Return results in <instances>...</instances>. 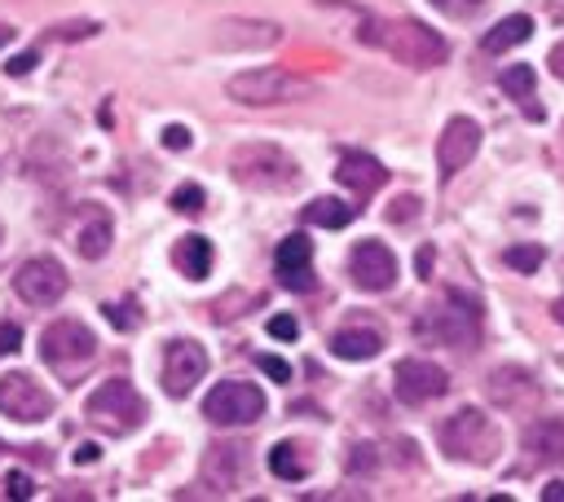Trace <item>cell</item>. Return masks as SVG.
Listing matches in <instances>:
<instances>
[{
  "label": "cell",
  "instance_id": "25",
  "mask_svg": "<svg viewBox=\"0 0 564 502\" xmlns=\"http://www.w3.org/2000/svg\"><path fill=\"white\" fill-rule=\"evenodd\" d=\"M269 471H273L278 480H304V476H308V458H304V449H300L295 440H278V445L269 449Z\"/></svg>",
  "mask_w": 564,
  "mask_h": 502
},
{
  "label": "cell",
  "instance_id": "26",
  "mask_svg": "<svg viewBox=\"0 0 564 502\" xmlns=\"http://www.w3.org/2000/svg\"><path fill=\"white\" fill-rule=\"evenodd\" d=\"M498 84H502L507 97L529 101V97H533V66H507V70L498 75Z\"/></svg>",
  "mask_w": 564,
  "mask_h": 502
},
{
  "label": "cell",
  "instance_id": "7",
  "mask_svg": "<svg viewBox=\"0 0 564 502\" xmlns=\"http://www.w3.org/2000/svg\"><path fill=\"white\" fill-rule=\"evenodd\" d=\"M40 357H44L53 370L70 374V370H79V365H88V361L97 357V339H93V330H88L84 321L62 317V321L44 326V335H40Z\"/></svg>",
  "mask_w": 564,
  "mask_h": 502
},
{
  "label": "cell",
  "instance_id": "14",
  "mask_svg": "<svg viewBox=\"0 0 564 502\" xmlns=\"http://www.w3.org/2000/svg\"><path fill=\"white\" fill-rule=\"evenodd\" d=\"M348 273H352V282H357L361 291H388V286L397 282V255H392L383 242L366 238V242L352 247Z\"/></svg>",
  "mask_w": 564,
  "mask_h": 502
},
{
  "label": "cell",
  "instance_id": "23",
  "mask_svg": "<svg viewBox=\"0 0 564 502\" xmlns=\"http://www.w3.org/2000/svg\"><path fill=\"white\" fill-rule=\"evenodd\" d=\"M533 35V18H524V13H511V18H502V22H494L489 31H485V53H507V48H516V44H524Z\"/></svg>",
  "mask_w": 564,
  "mask_h": 502
},
{
  "label": "cell",
  "instance_id": "15",
  "mask_svg": "<svg viewBox=\"0 0 564 502\" xmlns=\"http://www.w3.org/2000/svg\"><path fill=\"white\" fill-rule=\"evenodd\" d=\"M198 476H203V484L212 489V493H234L238 484H242V476H247V445H212L207 454H203V467H198Z\"/></svg>",
  "mask_w": 564,
  "mask_h": 502
},
{
  "label": "cell",
  "instance_id": "39",
  "mask_svg": "<svg viewBox=\"0 0 564 502\" xmlns=\"http://www.w3.org/2000/svg\"><path fill=\"white\" fill-rule=\"evenodd\" d=\"M348 467H352V471L375 467V445H357V449H352V458H348Z\"/></svg>",
  "mask_w": 564,
  "mask_h": 502
},
{
  "label": "cell",
  "instance_id": "17",
  "mask_svg": "<svg viewBox=\"0 0 564 502\" xmlns=\"http://www.w3.org/2000/svg\"><path fill=\"white\" fill-rule=\"evenodd\" d=\"M335 176H339V185H348L357 198L375 194V189L388 181L383 163H379V159H370V154H361V150H348V154H339V163H335Z\"/></svg>",
  "mask_w": 564,
  "mask_h": 502
},
{
  "label": "cell",
  "instance_id": "45",
  "mask_svg": "<svg viewBox=\"0 0 564 502\" xmlns=\"http://www.w3.org/2000/svg\"><path fill=\"white\" fill-rule=\"evenodd\" d=\"M551 313H555V321L564 326V299H555V304H551Z\"/></svg>",
  "mask_w": 564,
  "mask_h": 502
},
{
  "label": "cell",
  "instance_id": "1",
  "mask_svg": "<svg viewBox=\"0 0 564 502\" xmlns=\"http://www.w3.org/2000/svg\"><path fill=\"white\" fill-rule=\"evenodd\" d=\"M366 44H379L383 53H392L401 66H414V70H427V66H441L449 57V44L427 26V22H414V18H397V22H366V31H357Z\"/></svg>",
  "mask_w": 564,
  "mask_h": 502
},
{
  "label": "cell",
  "instance_id": "3",
  "mask_svg": "<svg viewBox=\"0 0 564 502\" xmlns=\"http://www.w3.org/2000/svg\"><path fill=\"white\" fill-rule=\"evenodd\" d=\"M229 172H234L238 185H247V189H269V194H282V189H291V185L300 181L295 159H291L286 150L269 145V141L238 145V150L229 154Z\"/></svg>",
  "mask_w": 564,
  "mask_h": 502
},
{
  "label": "cell",
  "instance_id": "36",
  "mask_svg": "<svg viewBox=\"0 0 564 502\" xmlns=\"http://www.w3.org/2000/svg\"><path fill=\"white\" fill-rule=\"evenodd\" d=\"M97 31V22H66V26H53V35H62V40H79V35H93Z\"/></svg>",
  "mask_w": 564,
  "mask_h": 502
},
{
  "label": "cell",
  "instance_id": "33",
  "mask_svg": "<svg viewBox=\"0 0 564 502\" xmlns=\"http://www.w3.org/2000/svg\"><path fill=\"white\" fill-rule=\"evenodd\" d=\"M18 348H22V326L0 321V357H4V352H18Z\"/></svg>",
  "mask_w": 564,
  "mask_h": 502
},
{
  "label": "cell",
  "instance_id": "11",
  "mask_svg": "<svg viewBox=\"0 0 564 502\" xmlns=\"http://www.w3.org/2000/svg\"><path fill=\"white\" fill-rule=\"evenodd\" d=\"M392 388H397V396H401L405 405H427V401L445 396L449 374H445L436 361L405 357V361H397V370H392Z\"/></svg>",
  "mask_w": 564,
  "mask_h": 502
},
{
  "label": "cell",
  "instance_id": "4",
  "mask_svg": "<svg viewBox=\"0 0 564 502\" xmlns=\"http://www.w3.org/2000/svg\"><path fill=\"white\" fill-rule=\"evenodd\" d=\"M225 92L242 106H286V101H308L317 88L282 66H256V70H242L225 84Z\"/></svg>",
  "mask_w": 564,
  "mask_h": 502
},
{
  "label": "cell",
  "instance_id": "28",
  "mask_svg": "<svg viewBox=\"0 0 564 502\" xmlns=\"http://www.w3.org/2000/svg\"><path fill=\"white\" fill-rule=\"evenodd\" d=\"M203 203H207V194H203L198 185H176V189H172V207H176L181 216H198Z\"/></svg>",
  "mask_w": 564,
  "mask_h": 502
},
{
  "label": "cell",
  "instance_id": "35",
  "mask_svg": "<svg viewBox=\"0 0 564 502\" xmlns=\"http://www.w3.org/2000/svg\"><path fill=\"white\" fill-rule=\"evenodd\" d=\"M256 365H260L269 379H278V383H286V379H291V365H286V361H278V357H256Z\"/></svg>",
  "mask_w": 564,
  "mask_h": 502
},
{
  "label": "cell",
  "instance_id": "24",
  "mask_svg": "<svg viewBox=\"0 0 564 502\" xmlns=\"http://www.w3.org/2000/svg\"><path fill=\"white\" fill-rule=\"evenodd\" d=\"M304 220H308V225H322V229H344V225L357 220V207L344 203V198H313V203L304 207Z\"/></svg>",
  "mask_w": 564,
  "mask_h": 502
},
{
  "label": "cell",
  "instance_id": "41",
  "mask_svg": "<svg viewBox=\"0 0 564 502\" xmlns=\"http://www.w3.org/2000/svg\"><path fill=\"white\" fill-rule=\"evenodd\" d=\"M546 66H551V75H555V79H564V40H560V44L551 48V57H546Z\"/></svg>",
  "mask_w": 564,
  "mask_h": 502
},
{
  "label": "cell",
  "instance_id": "38",
  "mask_svg": "<svg viewBox=\"0 0 564 502\" xmlns=\"http://www.w3.org/2000/svg\"><path fill=\"white\" fill-rule=\"evenodd\" d=\"M31 66H35V53H31V48H26V53H18V57H9V62H4V70H9V75H13V79H18V75H26V70H31Z\"/></svg>",
  "mask_w": 564,
  "mask_h": 502
},
{
  "label": "cell",
  "instance_id": "43",
  "mask_svg": "<svg viewBox=\"0 0 564 502\" xmlns=\"http://www.w3.org/2000/svg\"><path fill=\"white\" fill-rule=\"evenodd\" d=\"M419 273H423V277L432 273V247H423V251H419Z\"/></svg>",
  "mask_w": 564,
  "mask_h": 502
},
{
  "label": "cell",
  "instance_id": "19",
  "mask_svg": "<svg viewBox=\"0 0 564 502\" xmlns=\"http://www.w3.org/2000/svg\"><path fill=\"white\" fill-rule=\"evenodd\" d=\"M278 26L273 22H242V18H234V22H220L216 26V44L220 48H269V44H278Z\"/></svg>",
  "mask_w": 564,
  "mask_h": 502
},
{
  "label": "cell",
  "instance_id": "42",
  "mask_svg": "<svg viewBox=\"0 0 564 502\" xmlns=\"http://www.w3.org/2000/svg\"><path fill=\"white\" fill-rule=\"evenodd\" d=\"M542 502H564V480H551V484L542 489Z\"/></svg>",
  "mask_w": 564,
  "mask_h": 502
},
{
  "label": "cell",
  "instance_id": "12",
  "mask_svg": "<svg viewBox=\"0 0 564 502\" xmlns=\"http://www.w3.org/2000/svg\"><path fill=\"white\" fill-rule=\"evenodd\" d=\"M203 374H207V352H203V343H194V339H172V343L163 348V392H167V396H185Z\"/></svg>",
  "mask_w": 564,
  "mask_h": 502
},
{
  "label": "cell",
  "instance_id": "31",
  "mask_svg": "<svg viewBox=\"0 0 564 502\" xmlns=\"http://www.w3.org/2000/svg\"><path fill=\"white\" fill-rule=\"evenodd\" d=\"M414 216H419V198H414V194H401V198L388 203V220H392V225H405V220H414Z\"/></svg>",
  "mask_w": 564,
  "mask_h": 502
},
{
  "label": "cell",
  "instance_id": "27",
  "mask_svg": "<svg viewBox=\"0 0 564 502\" xmlns=\"http://www.w3.org/2000/svg\"><path fill=\"white\" fill-rule=\"evenodd\" d=\"M542 260H546V251H542L538 242H520V247H507V251H502V264H511V269H520V273H533Z\"/></svg>",
  "mask_w": 564,
  "mask_h": 502
},
{
  "label": "cell",
  "instance_id": "22",
  "mask_svg": "<svg viewBox=\"0 0 564 502\" xmlns=\"http://www.w3.org/2000/svg\"><path fill=\"white\" fill-rule=\"evenodd\" d=\"M106 247H110V216H106L101 207H93V211L84 216L79 233H75V251H79L84 260H101Z\"/></svg>",
  "mask_w": 564,
  "mask_h": 502
},
{
  "label": "cell",
  "instance_id": "9",
  "mask_svg": "<svg viewBox=\"0 0 564 502\" xmlns=\"http://www.w3.org/2000/svg\"><path fill=\"white\" fill-rule=\"evenodd\" d=\"M0 414H9L13 423H40L53 414V396L31 374L9 370V374H0Z\"/></svg>",
  "mask_w": 564,
  "mask_h": 502
},
{
  "label": "cell",
  "instance_id": "44",
  "mask_svg": "<svg viewBox=\"0 0 564 502\" xmlns=\"http://www.w3.org/2000/svg\"><path fill=\"white\" fill-rule=\"evenodd\" d=\"M9 40H13V26H4V22H0V48H4Z\"/></svg>",
  "mask_w": 564,
  "mask_h": 502
},
{
  "label": "cell",
  "instance_id": "30",
  "mask_svg": "<svg viewBox=\"0 0 564 502\" xmlns=\"http://www.w3.org/2000/svg\"><path fill=\"white\" fill-rule=\"evenodd\" d=\"M432 9H441L445 18H471V13H480L485 9V0H427Z\"/></svg>",
  "mask_w": 564,
  "mask_h": 502
},
{
  "label": "cell",
  "instance_id": "29",
  "mask_svg": "<svg viewBox=\"0 0 564 502\" xmlns=\"http://www.w3.org/2000/svg\"><path fill=\"white\" fill-rule=\"evenodd\" d=\"M101 313H106V321H110L115 330H137V326H141V313H137L132 299H123V304H106Z\"/></svg>",
  "mask_w": 564,
  "mask_h": 502
},
{
  "label": "cell",
  "instance_id": "16",
  "mask_svg": "<svg viewBox=\"0 0 564 502\" xmlns=\"http://www.w3.org/2000/svg\"><path fill=\"white\" fill-rule=\"evenodd\" d=\"M308 260H313V242H308L304 233H291V238L278 242L273 264H278V277H282L286 291H313V269H308Z\"/></svg>",
  "mask_w": 564,
  "mask_h": 502
},
{
  "label": "cell",
  "instance_id": "37",
  "mask_svg": "<svg viewBox=\"0 0 564 502\" xmlns=\"http://www.w3.org/2000/svg\"><path fill=\"white\" fill-rule=\"evenodd\" d=\"M4 493H9V498H31V480H26L22 471H9V480H4Z\"/></svg>",
  "mask_w": 564,
  "mask_h": 502
},
{
  "label": "cell",
  "instance_id": "2",
  "mask_svg": "<svg viewBox=\"0 0 564 502\" xmlns=\"http://www.w3.org/2000/svg\"><path fill=\"white\" fill-rule=\"evenodd\" d=\"M414 335L432 339V343H445V348H476L480 343V308L463 291H445L432 308L419 313Z\"/></svg>",
  "mask_w": 564,
  "mask_h": 502
},
{
  "label": "cell",
  "instance_id": "18",
  "mask_svg": "<svg viewBox=\"0 0 564 502\" xmlns=\"http://www.w3.org/2000/svg\"><path fill=\"white\" fill-rule=\"evenodd\" d=\"M520 440H524V454L533 462H546V467L564 462V418H538L524 427Z\"/></svg>",
  "mask_w": 564,
  "mask_h": 502
},
{
  "label": "cell",
  "instance_id": "40",
  "mask_svg": "<svg viewBox=\"0 0 564 502\" xmlns=\"http://www.w3.org/2000/svg\"><path fill=\"white\" fill-rule=\"evenodd\" d=\"M97 458H101V449H97L93 440H84V445L75 449V467H88V462H97Z\"/></svg>",
  "mask_w": 564,
  "mask_h": 502
},
{
  "label": "cell",
  "instance_id": "21",
  "mask_svg": "<svg viewBox=\"0 0 564 502\" xmlns=\"http://www.w3.org/2000/svg\"><path fill=\"white\" fill-rule=\"evenodd\" d=\"M172 264L189 277V282H203L212 273V242L203 233H185L176 247H172Z\"/></svg>",
  "mask_w": 564,
  "mask_h": 502
},
{
  "label": "cell",
  "instance_id": "34",
  "mask_svg": "<svg viewBox=\"0 0 564 502\" xmlns=\"http://www.w3.org/2000/svg\"><path fill=\"white\" fill-rule=\"evenodd\" d=\"M163 145H167V150H189V128L167 123V128H163Z\"/></svg>",
  "mask_w": 564,
  "mask_h": 502
},
{
  "label": "cell",
  "instance_id": "32",
  "mask_svg": "<svg viewBox=\"0 0 564 502\" xmlns=\"http://www.w3.org/2000/svg\"><path fill=\"white\" fill-rule=\"evenodd\" d=\"M269 335L273 339H295L300 335V321L291 313H278V317H269Z\"/></svg>",
  "mask_w": 564,
  "mask_h": 502
},
{
  "label": "cell",
  "instance_id": "13",
  "mask_svg": "<svg viewBox=\"0 0 564 502\" xmlns=\"http://www.w3.org/2000/svg\"><path fill=\"white\" fill-rule=\"evenodd\" d=\"M476 150H480V123H476V119H467V114L449 119V123H445V132H441V141H436L441 176L449 181L454 172H463V167L476 159Z\"/></svg>",
  "mask_w": 564,
  "mask_h": 502
},
{
  "label": "cell",
  "instance_id": "5",
  "mask_svg": "<svg viewBox=\"0 0 564 502\" xmlns=\"http://www.w3.org/2000/svg\"><path fill=\"white\" fill-rule=\"evenodd\" d=\"M84 414H88L101 432H110V436H128L132 427H141V418H145V401H141V392H137L132 383H123V379H106V383L93 388V396L84 401Z\"/></svg>",
  "mask_w": 564,
  "mask_h": 502
},
{
  "label": "cell",
  "instance_id": "8",
  "mask_svg": "<svg viewBox=\"0 0 564 502\" xmlns=\"http://www.w3.org/2000/svg\"><path fill=\"white\" fill-rule=\"evenodd\" d=\"M264 414V392L256 383H216L207 396H203V418L216 423V427H247Z\"/></svg>",
  "mask_w": 564,
  "mask_h": 502
},
{
  "label": "cell",
  "instance_id": "20",
  "mask_svg": "<svg viewBox=\"0 0 564 502\" xmlns=\"http://www.w3.org/2000/svg\"><path fill=\"white\" fill-rule=\"evenodd\" d=\"M379 348H383V335L370 326H352V330L330 335V352L339 361H370V357H379Z\"/></svg>",
  "mask_w": 564,
  "mask_h": 502
},
{
  "label": "cell",
  "instance_id": "6",
  "mask_svg": "<svg viewBox=\"0 0 564 502\" xmlns=\"http://www.w3.org/2000/svg\"><path fill=\"white\" fill-rule=\"evenodd\" d=\"M441 449L458 462H494L498 454V427L480 410H458L441 423Z\"/></svg>",
  "mask_w": 564,
  "mask_h": 502
},
{
  "label": "cell",
  "instance_id": "10",
  "mask_svg": "<svg viewBox=\"0 0 564 502\" xmlns=\"http://www.w3.org/2000/svg\"><path fill=\"white\" fill-rule=\"evenodd\" d=\"M13 291H18L22 304H31V308H48V304H57V299L66 295V269H62L57 260H48V255H35V260L18 264V273H13Z\"/></svg>",
  "mask_w": 564,
  "mask_h": 502
}]
</instances>
